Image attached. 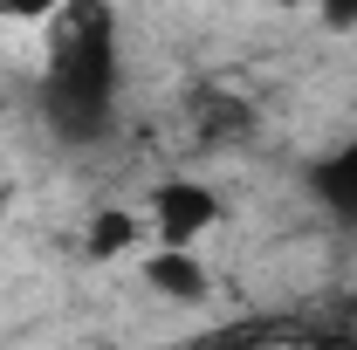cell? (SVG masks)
Returning a JSON list of instances; mask_svg holds the SVG:
<instances>
[{
    "instance_id": "3",
    "label": "cell",
    "mask_w": 357,
    "mask_h": 350,
    "mask_svg": "<svg viewBox=\"0 0 357 350\" xmlns=\"http://www.w3.org/2000/svg\"><path fill=\"white\" fill-rule=\"evenodd\" d=\"M310 199L330 220L357 227V137H344L330 158H316V165H310Z\"/></svg>"
},
{
    "instance_id": "5",
    "label": "cell",
    "mask_w": 357,
    "mask_h": 350,
    "mask_svg": "<svg viewBox=\"0 0 357 350\" xmlns=\"http://www.w3.org/2000/svg\"><path fill=\"white\" fill-rule=\"evenodd\" d=\"M76 0H0V28H48L55 14H69Z\"/></svg>"
},
{
    "instance_id": "2",
    "label": "cell",
    "mask_w": 357,
    "mask_h": 350,
    "mask_svg": "<svg viewBox=\"0 0 357 350\" xmlns=\"http://www.w3.org/2000/svg\"><path fill=\"white\" fill-rule=\"evenodd\" d=\"M137 282L158 296V303H178V309H199L206 296H213V268H206V254L199 248H144L137 254Z\"/></svg>"
},
{
    "instance_id": "1",
    "label": "cell",
    "mask_w": 357,
    "mask_h": 350,
    "mask_svg": "<svg viewBox=\"0 0 357 350\" xmlns=\"http://www.w3.org/2000/svg\"><path fill=\"white\" fill-rule=\"evenodd\" d=\"M144 220H151L158 248H199L227 227V199L206 178H158L151 199H144Z\"/></svg>"
},
{
    "instance_id": "6",
    "label": "cell",
    "mask_w": 357,
    "mask_h": 350,
    "mask_svg": "<svg viewBox=\"0 0 357 350\" xmlns=\"http://www.w3.org/2000/svg\"><path fill=\"white\" fill-rule=\"evenodd\" d=\"M310 7L330 35H357V0H310Z\"/></svg>"
},
{
    "instance_id": "7",
    "label": "cell",
    "mask_w": 357,
    "mask_h": 350,
    "mask_svg": "<svg viewBox=\"0 0 357 350\" xmlns=\"http://www.w3.org/2000/svg\"><path fill=\"white\" fill-rule=\"evenodd\" d=\"M268 7H275V14H296V7H310V0H268Z\"/></svg>"
},
{
    "instance_id": "4",
    "label": "cell",
    "mask_w": 357,
    "mask_h": 350,
    "mask_svg": "<svg viewBox=\"0 0 357 350\" xmlns=\"http://www.w3.org/2000/svg\"><path fill=\"white\" fill-rule=\"evenodd\" d=\"M144 241H151V220H144V206H103V213L83 227L89 261H131V254H144Z\"/></svg>"
}]
</instances>
